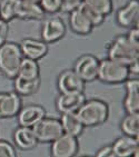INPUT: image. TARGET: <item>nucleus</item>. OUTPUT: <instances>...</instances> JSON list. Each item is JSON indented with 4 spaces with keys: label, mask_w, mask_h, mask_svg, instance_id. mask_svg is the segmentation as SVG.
<instances>
[{
    "label": "nucleus",
    "mask_w": 139,
    "mask_h": 157,
    "mask_svg": "<svg viewBox=\"0 0 139 157\" xmlns=\"http://www.w3.org/2000/svg\"><path fill=\"white\" fill-rule=\"evenodd\" d=\"M17 77L27 79V80L40 78V67L38 61L31 60V59H28V58H22L21 63L19 66Z\"/></svg>",
    "instance_id": "412c9836"
},
{
    "label": "nucleus",
    "mask_w": 139,
    "mask_h": 157,
    "mask_svg": "<svg viewBox=\"0 0 139 157\" xmlns=\"http://www.w3.org/2000/svg\"><path fill=\"white\" fill-rule=\"evenodd\" d=\"M38 143H52L64 134L59 119L45 117L31 128Z\"/></svg>",
    "instance_id": "39448f33"
},
{
    "label": "nucleus",
    "mask_w": 139,
    "mask_h": 157,
    "mask_svg": "<svg viewBox=\"0 0 139 157\" xmlns=\"http://www.w3.org/2000/svg\"><path fill=\"white\" fill-rule=\"evenodd\" d=\"M79 151V142L77 137L62 134L54 139L50 146L51 157H76Z\"/></svg>",
    "instance_id": "6e6552de"
},
{
    "label": "nucleus",
    "mask_w": 139,
    "mask_h": 157,
    "mask_svg": "<svg viewBox=\"0 0 139 157\" xmlns=\"http://www.w3.org/2000/svg\"><path fill=\"white\" fill-rule=\"evenodd\" d=\"M81 157H90V156H81Z\"/></svg>",
    "instance_id": "f704fd0d"
},
{
    "label": "nucleus",
    "mask_w": 139,
    "mask_h": 157,
    "mask_svg": "<svg viewBox=\"0 0 139 157\" xmlns=\"http://www.w3.org/2000/svg\"><path fill=\"white\" fill-rule=\"evenodd\" d=\"M67 28L64 19L59 16H50L43 19L41 25V39L46 44L57 42L66 35Z\"/></svg>",
    "instance_id": "423d86ee"
},
{
    "label": "nucleus",
    "mask_w": 139,
    "mask_h": 157,
    "mask_svg": "<svg viewBox=\"0 0 139 157\" xmlns=\"http://www.w3.org/2000/svg\"><path fill=\"white\" fill-rule=\"evenodd\" d=\"M107 55L109 59L128 66L133 60L139 59V48H136L130 44L126 35H120L108 44Z\"/></svg>",
    "instance_id": "7ed1b4c3"
},
{
    "label": "nucleus",
    "mask_w": 139,
    "mask_h": 157,
    "mask_svg": "<svg viewBox=\"0 0 139 157\" xmlns=\"http://www.w3.org/2000/svg\"><path fill=\"white\" fill-rule=\"evenodd\" d=\"M116 20L122 28L138 27L139 20V0H129L116 13Z\"/></svg>",
    "instance_id": "9d476101"
},
{
    "label": "nucleus",
    "mask_w": 139,
    "mask_h": 157,
    "mask_svg": "<svg viewBox=\"0 0 139 157\" xmlns=\"http://www.w3.org/2000/svg\"><path fill=\"white\" fill-rule=\"evenodd\" d=\"M0 157H17L13 146L6 140H0Z\"/></svg>",
    "instance_id": "cd10ccee"
},
{
    "label": "nucleus",
    "mask_w": 139,
    "mask_h": 157,
    "mask_svg": "<svg viewBox=\"0 0 139 157\" xmlns=\"http://www.w3.org/2000/svg\"><path fill=\"white\" fill-rule=\"evenodd\" d=\"M82 3L97 10L103 17L110 15L114 9V0H82Z\"/></svg>",
    "instance_id": "393cba45"
},
{
    "label": "nucleus",
    "mask_w": 139,
    "mask_h": 157,
    "mask_svg": "<svg viewBox=\"0 0 139 157\" xmlns=\"http://www.w3.org/2000/svg\"><path fill=\"white\" fill-rule=\"evenodd\" d=\"M40 78L32 79V80H27L19 77L15 78V93L19 96H31L36 94L40 87Z\"/></svg>",
    "instance_id": "4be33fe9"
},
{
    "label": "nucleus",
    "mask_w": 139,
    "mask_h": 157,
    "mask_svg": "<svg viewBox=\"0 0 139 157\" xmlns=\"http://www.w3.org/2000/svg\"><path fill=\"white\" fill-rule=\"evenodd\" d=\"M18 45L24 58L36 61L45 57L49 50L48 44H46L43 40H37L32 38H24Z\"/></svg>",
    "instance_id": "9b49d317"
},
{
    "label": "nucleus",
    "mask_w": 139,
    "mask_h": 157,
    "mask_svg": "<svg viewBox=\"0 0 139 157\" xmlns=\"http://www.w3.org/2000/svg\"><path fill=\"white\" fill-rule=\"evenodd\" d=\"M9 35V22L0 19V47L7 41Z\"/></svg>",
    "instance_id": "c756f323"
},
{
    "label": "nucleus",
    "mask_w": 139,
    "mask_h": 157,
    "mask_svg": "<svg viewBox=\"0 0 139 157\" xmlns=\"http://www.w3.org/2000/svg\"><path fill=\"white\" fill-rule=\"evenodd\" d=\"M13 140L16 146L22 151H30L38 145L35 134L31 128L19 126L13 133Z\"/></svg>",
    "instance_id": "6ab92c4d"
},
{
    "label": "nucleus",
    "mask_w": 139,
    "mask_h": 157,
    "mask_svg": "<svg viewBox=\"0 0 139 157\" xmlns=\"http://www.w3.org/2000/svg\"><path fill=\"white\" fill-rule=\"evenodd\" d=\"M69 13V25L73 33L77 35H89L95 27L87 18V16L79 8L73 10Z\"/></svg>",
    "instance_id": "a211bd4d"
},
{
    "label": "nucleus",
    "mask_w": 139,
    "mask_h": 157,
    "mask_svg": "<svg viewBox=\"0 0 139 157\" xmlns=\"http://www.w3.org/2000/svg\"><path fill=\"white\" fill-rule=\"evenodd\" d=\"M95 157H118L115 151L112 149L111 146H103L97 151V154Z\"/></svg>",
    "instance_id": "2f4dec72"
},
{
    "label": "nucleus",
    "mask_w": 139,
    "mask_h": 157,
    "mask_svg": "<svg viewBox=\"0 0 139 157\" xmlns=\"http://www.w3.org/2000/svg\"><path fill=\"white\" fill-rule=\"evenodd\" d=\"M128 70H129V75L138 77V73H139V60L138 59L133 60V63H130L129 65H128Z\"/></svg>",
    "instance_id": "473e14b6"
},
{
    "label": "nucleus",
    "mask_w": 139,
    "mask_h": 157,
    "mask_svg": "<svg viewBox=\"0 0 139 157\" xmlns=\"http://www.w3.org/2000/svg\"><path fill=\"white\" fill-rule=\"evenodd\" d=\"M127 39L130 41V44L133 46H135L136 48H139V29L138 27L130 28L129 33H126Z\"/></svg>",
    "instance_id": "7c9ffc66"
},
{
    "label": "nucleus",
    "mask_w": 139,
    "mask_h": 157,
    "mask_svg": "<svg viewBox=\"0 0 139 157\" xmlns=\"http://www.w3.org/2000/svg\"><path fill=\"white\" fill-rule=\"evenodd\" d=\"M24 1H32V2H39L40 0H24Z\"/></svg>",
    "instance_id": "72a5a7b5"
},
{
    "label": "nucleus",
    "mask_w": 139,
    "mask_h": 157,
    "mask_svg": "<svg viewBox=\"0 0 139 157\" xmlns=\"http://www.w3.org/2000/svg\"><path fill=\"white\" fill-rule=\"evenodd\" d=\"M86 96L81 94H60L56 100V107L61 114L76 113L85 103Z\"/></svg>",
    "instance_id": "2eb2a0df"
},
{
    "label": "nucleus",
    "mask_w": 139,
    "mask_h": 157,
    "mask_svg": "<svg viewBox=\"0 0 139 157\" xmlns=\"http://www.w3.org/2000/svg\"><path fill=\"white\" fill-rule=\"evenodd\" d=\"M78 8L87 16V18L90 20V22L92 24L94 27H97V26L103 25V22L105 21V18H106V17H103V16L101 15V13H99L97 10L92 9L91 7L87 6V5H85V3L81 2Z\"/></svg>",
    "instance_id": "a878e982"
},
{
    "label": "nucleus",
    "mask_w": 139,
    "mask_h": 157,
    "mask_svg": "<svg viewBox=\"0 0 139 157\" xmlns=\"http://www.w3.org/2000/svg\"><path fill=\"white\" fill-rule=\"evenodd\" d=\"M57 86L60 94H81L85 90V82L73 69H66L59 74Z\"/></svg>",
    "instance_id": "1a4fd4ad"
},
{
    "label": "nucleus",
    "mask_w": 139,
    "mask_h": 157,
    "mask_svg": "<svg viewBox=\"0 0 139 157\" xmlns=\"http://www.w3.org/2000/svg\"><path fill=\"white\" fill-rule=\"evenodd\" d=\"M99 59L94 55H82L76 60L73 70L84 82H94L98 76Z\"/></svg>",
    "instance_id": "0eeeda50"
},
{
    "label": "nucleus",
    "mask_w": 139,
    "mask_h": 157,
    "mask_svg": "<svg viewBox=\"0 0 139 157\" xmlns=\"http://www.w3.org/2000/svg\"><path fill=\"white\" fill-rule=\"evenodd\" d=\"M120 129L125 136L138 138L139 135V114H127L120 123Z\"/></svg>",
    "instance_id": "5701e85b"
},
{
    "label": "nucleus",
    "mask_w": 139,
    "mask_h": 157,
    "mask_svg": "<svg viewBox=\"0 0 139 157\" xmlns=\"http://www.w3.org/2000/svg\"><path fill=\"white\" fill-rule=\"evenodd\" d=\"M46 115V109L40 105H28L26 107H21L17 115L19 126L32 128L37 123L43 119Z\"/></svg>",
    "instance_id": "4468645a"
},
{
    "label": "nucleus",
    "mask_w": 139,
    "mask_h": 157,
    "mask_svg": "<svg viewBox=\"0 0 139 157\" xmlns=\"http://www.w3.org/2000/svg\"><path fill=\"white\" fill-rule=\"evenodd\" d=\"M39 5L46 13H57L61 10L60 0H40Z\"/></svg>",
    "instance_id": "bb28decb"
},
{
    "label": "nucleus",
    "mask_w": 139,
    "mask_h": 157,
    "mask_svg": "<svg viewBox=\"0 0 139 157\" xmlns=\"http://www.w3.org/2000/svg\"><path fill=\"white\" fill-rule=\"evenodd\" d=\"M20 0H0V19L9 22L17 18V8Z\"/></svg>",
    "instance_id": "b1692460"
},
{
    "label": "nucleus",
    "mask_w": 139,
    "mask_h": 157,
    "mask_svg": "<svg viewBox=\"0 0 139 157\" xmlns=\"http://www.w3.org/2000/svg\"><path fill=\"white\" fill-rule=\"evenodd\" d=\"M126 96L124 99V108L127 114H136L139 112V79L138 77L128 78L125 82Z\"/></svg>",
    "instance_id": "ddd939ff"
},
{
    "label": "nucleus",
    "mask_w": 139,
    "mask_h": 157,
    "mask_svg": "<svg viewBox=\"0 0 139 157\" xmlns=\"http://www.w3.org/2000/svg\"><path fill=\"white\" fill-rule=\"evenodd\" d=\"M22 58L24 56L18 44L6 41L0 47V73L7 78L15 79Z\"/></svg>",
    "instance_id": "f03ea898"
},
{
    "label": "nucleus",
    "mask_w": 139,
    "mask_h": 157,
    "mask_svg": "<svg viewBox=\"0 0 139 157\" xmlns=\"http://www.w3.org/2000/svg\"><path fill=\"white\" fill-rule=\"evenodd\" d=\"M64 130V134H68L70 136L77 137L78 138L84 132V125L81 121H79L77 117L76 113H66V114H61L60 119H59Z\"/></svg>",
    "instance_id": "aec40b11"
},
{
    "label": "nucleus",
    "mask_w": 139,
    "mask_h": 157,
    "mask_svg": "<svg viewBox=\"0 0 139 157\" xmlns=\"http://www.w3.org/2000/svg\"><path fill=\"white\" fill-rule=\"evenodd\" d=\"M61 1V10L65 12H71L73 10L77 9L82 0H60Z\"/></svg>",
    "instance_id": "c85d7f7f"
},
{
    "label": "nucleus",
    "mask_w": 139,
    "mask_h": 157,
    "mask_svg": "<svg viewBox=\"0 0 139 157\" xmlns=\"http://www.w3.org/2000/svg\"><path fill=\"white\" fill-rule=\"evenodd\" d=\"M17 17L24 20H43L46 18V12L39 2L20 0L17 8Z\"/></svg>",
    "instance_id": "dca6fc26"
},
{
    "label": "nucleus",
    "mask_w": 139,
    "mask_h": 157,
    "mask_svg": "<svg viewBox=\"0 0 139 157\" xmlns=\"http://www.w3.org/2000/svg\"><path fill=\"white\" fill-rule=\"evenodd\" d=\"M76 115L81 121L84 127H92L103 124L109 117V106L100 99L85 100L80 108L76 112Z\"/></svg>",
    "instance_id": "f257e3e1"
},
{
    "label": "nucleus",
    "mask_w": 139,
    "mask_h": 157,
    "mask_svg": "<svg viewBox=\"0 0 139 157\" xmlns=\"http://www.w3.org/2000/svg\"><path fill=\"white\" fill-rule=\"evenodd\" d=\"M129 70L127 65L112 60V59H103L99 60V68H98V76L97 78L103 82L110 85L122 84L129 77Z\"/></svg>",
    "instance_id": "20e7f679"
},
{
    "label": "nucleus",
    "mask_w": 139,
    "mask_h": 157,
    "mask_svg": "<svg viewBox=\"0 0 139 157\" xmlns=\"http://www.w3.org/2000/svg\"><path fill=\"white\" fill-rule=\"evenodd\" d=\"M21 107V97L17 93H0V118L15 117L18 115Z\"/></svg>",
    "instance_id": "f8f14e48"
},
{
    "label": "nucleus",
    "mask_w": 139,
    "mask_h": 157,
    "mask_svg": "<svg viewBox=\"0 0 139 157\" xmlns=\"http://www.w3.org/2000/svg\"><path fill=\"white\" fill-rule=\"evenodd\" d=\"M111 147L118 157H133V155L139 151L138 138L124 135L116 139Z\"/></svg>",
    "instance_id": "f3484780"
}]
</instances>
